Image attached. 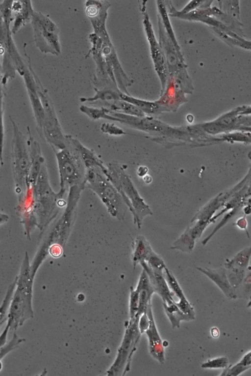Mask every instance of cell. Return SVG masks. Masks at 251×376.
<instances>
[{"label":"cell","instance_id":"9c48e42d","mask_svg":"<svg viewBox=\"0 0 251 376\" xmlns=\"http://www.w3.org/2000/svg\"><path fill=\"white\" fill-rule=\"evenodd\" d=\"M158 26L159 44L165 56L169 72V77L174 76L180 70L186 68L187 65L181 52L171 40L162 24L158 14Z\"/></svg>","mask_w":251,"mask_h":376},{"label":"cell","instance_id":"44dd1931","mask_svg":"<svg viewBox=\"0 0 251 376\" xmlns=\"http://www.w3.org/2000/svg\"><path fill=\"white\" fill-rule=\"evenodd\" d=\"M22 7L15 15V21L11 30V32L16 33L19 29L24 26L26 22L31 20L34 12L31 1L22 0Z\"/></svg>","mask_w":251,"mask_h":376},{"label":"cell","instance_id":"e575fe53","mask_svg":"<svg viewBox=\"0 0 251 376\" xmlns=\"http://www.w3.org/2000/svg\"><path fill=\"white\" fill-rule=\"evenodd\" d=\"M237 364L246 366L251 367V352L249 351L246 353L242 358L241 360Z\"/></svg>","mask_w":251,"mask_h":376},{"label":"cell","instance_id":"3957f363","mask_svg":"<svg viewBox=\"0 0 251 376\" xmlns=\"http://www.w3.org/2000/svg\"><path fill=\"white\" fill-rule=\"evenodd\" d=\"M85 186L94 191L105 204L108 212L119 220L127 209L123 198L99 168L87 170Z\"/></svg>","mask_w":251,"mask_h":376},{"label":"cell","instance_id":"ac0fdd59","mask_svg":"<svg viewBox=\"0 0 251 376\" xmlns=\"http://www.w3.org/2000/svg\"><path fill=\"white\" fill-rule=\"evenodd\" d=\"M120 99L134 105L145 115L156 114L161 108L160 105L157 102H151L138 99L122 92L120 93Z\"/></svg>","mask_w":251,"mask_h":376},{"label":"cell","instance_id":"4dcf8cb0","mask_svg":"<svg viewBox=\"0 0 251 376\" xmlns=\"http://www.w3.org/2000/svg\"><path fill=\"white\" fill-rule=\"evenodd\" d=\"M174 303L184 314L187 315L191 320L195 318V313L193 307L187 300L185 297L179 299V302Z\"/></svg>","mask_w":251,"mask_h":376},{"label":"cell","instance_id":"cb8c5ba5","mask_svg":"<svg viewBox=\"0 0 251 376\" xmlns=\"http://www.w3.org/2000/svg\"><path fill=\"white\" fill-rule=\"evenodd\" d=\"M163 274L168 287L173 294H175L179 299L185 297L176 278L167 267L163 270Z\"/></svg>","mask_w":251,"mask_h":376},{"label":"cell","instance_id":"e0dca14e","mask_svg":"<svg viewBox=\"0 0 251 376\" xmlns=\"http://www.w3.org/2000/svg\"><path fill=\"white\" fill-rule=\"evenodd\" d=\"M163 306L173 328H179L181 321L191 320L187 315L179 310L174 303V300L163 302Z\"/></svg>","mask_w":251,"mask_h":376},{"label":"cell","instance_id":"d6986e66","mask_svg":"<svg viewBox=\"0 0 251 376\" xmlns=\"http://www.w3.org/2000/svg\"><path fill=\"white\" fill-rule=\"evenodd\" d=\"M225 202L223 199H219L218 198L212 200L202 208L200 209L192 219V222L198 220H202L207 222L213 217L216 211L222 206H224Z\"/></svg>","mask_w":251,"mask_h":376},{"label":"cell","instance_id":"484cf974","mask_svg":"<svg viewBox=\"0 0 251 376\" xmlns=\"http://www.w3.org/2000/svg\"><path fill=\"white\" fill-rule=\"evenodd\" d=\"M145 261L152 269L163 271L166 267L163 260L153 251L151 253Z\"/></svg>","mask_w":251,"mask_h":376},{"label":"cell","instance_id":"83f0119b","mask_svg":"<svg viewBox=\"0 0 251 376\" xmlns=\"http://www.w3.org/2000/svg\"><path fill=\"white\" fill-rule=\"evenodd\" d=\"M10 29L6 28L1 13L0 11V43L6 49L8 44L12 40Z\"/></svg>","mask_w":251,"mask_h":376},{"label":"cell","instance_id":"d590c367","mask_svg":"<svg viewBox=\"0 0 251 376\" xmlns=\"http://www.w3.org/2000/svg\"><path fill=\"white\" fill-rule=\"evenodd\" d=\"M235 225H236L239 228L246 230V232L247 227V221L246 219V215L244 217L239 218L235 223Z\"/></svg>","mask_w":251,"mask_h":376},{"label":"cell","instance_id":"836d02e7","mask_svg":"<svg viewBox=\"0 0 251 376\" xmlns=\"http://www.w3.org/2000/svg\"><path fill=\"white\" fill-rule=\"evenodd\" d=\"M138 320V327L141 333L145 332L150 325V318L147 314V311L141 315Z\"/></svg>","mask_w":251,"mask_h":376},{"label":"cell","instance_id":"4316f807","mask_svg":"<svg viewBox=\"0 0 251 376\" xmlns=\"http://www.w3.org/2000/svg\"><path fill=\"white\" fill-rule=\"evenodd\" d=\"M228 364L227 357H220L208 360L201 364V367L204 369H225L228 366Z\"/></svg>","mask_w":251,"mask_h":376},{"label":"cell","instance_id":"277c9868","mask_svg":"<svg viewBox=\"0 0 251 376\" xmlns=\"http://www.w3.org/2000/svg\"><path fill=\"white\" fill-rule=\"evenodd\" d=\"M55 152L60 177L59 191L65 194L68 187L83 189L87 170L77 151L66 142L65 148Z\"/></svg>","mask_w":251,"mask_h":376},{"label":"cell","instance_id":"2e32d148","mask_svg":"<svg viewBox=\"0 0 251 376\" xmlns=\"http://www.w3.org/2000/svg\"><path fill=\"white\" fill-rule=\"evenodd\" d=\"M99 101L103 103V105L109 107L108 109L114 112L138 117L146 116V115L137 107L122 99L113 101L112 103Z\"/></svg>","mask_w":251,"mask_h":376},{"label":"cell","instance_id":"f1b7e54d","mask_svg":"<svg viewBox=\"0 0 251 376\" xmlns=\"http://www.w3.org/2000/svg\"><path fill=\"white\" fill-rule=\"evenodd\" d=\"M3 94L0 85V162L3 165L2 152L4 142Z\"/></svg>","mask_w":251,"mask_h":376},{"label":"cell","instance_id":"9a60e30c","mask_svg":"<svg viewBox=\"0 0 251 376\" xmlns=\"http://www.w3.org/2000/svg\"><path fill=\"white\" fill-rule=\"evenodd\" d=\"M153 251L150 243L142 235H138L133 242L132 260L134 265L145 261Z\"/></svg>","mask_w":251,"mask_h":376},{"label":"cell","instance_id":"74e56055","mask_svg":"<svg viewBox=\"0 0 251 376\" xmlns=\"http://www.w3.org/2000/svg\"><path fill=\"white\" fill-rule=\"evenodd\" d=\"M8 219V216L7 215L0 213V224L6 222Z\"/></svg>","mask_w":251,"mask_h":376},{"label":"cell","instance_id":"6da1fadb","mask_svg":"<svg viewBox=\"0 0 251 376\" xmlns=\"http://www.w3.org/2000/svg\"><path fill=\"white\" fill-rule=\"evenodd\" d=\"M33 278L30 274L28 256L22 265L9 307L7 322L0 335V347L6 342L9 330H16L27 319L33 318L32 305Z\"/></svg>","mask_w":251,"mask_h":376},{"label":"cell","instance_id":"8992f818","mask_svg":"<svg viewBox=\"0 0 251 376\" xmlns=\"http://www.w3.org/2000/svg\"><path fill=\"white\" fill-rule=\"evenodd\" d=\"M12 142V169L16 181L23 184L29 178L31 161L28 140L19 130L14 121Z\"/></svg>","mask_w":251,"mask_h":376},{"label":"cell","instance_id":"8d00e7d4","mask_svg":"<svg viewBox=\"0 0 251 376\" xmlns=\"http://www.w3.org/2000/svg\"><path fill=\"white\" fill-rule=\"evenodd\" d=\"M211 334L214 338H217L220 335V332L217 327H214L211 329Z\"/></svg>","mask_w":251,"mask_h":376},{"label":"cell","instance_id":"5b68a950","mask_svg":"<svg viewBox=\"0 0 251 376\" xmlns=\"http://www.w3.org/2000/svg\"><path fill=\"white\" fill-rule=\"evenodd\" d=\"M31 20L37 47L44 53L60 55L59 30L57 26L48 16L35 11Z\"/></svg>","mask_w":251,"mask_h":376},{"label":"cell","instance_id":"7a4b0ae2","mask_svg":"<svg viewBox=\"0 0 251 376\" xmlns=\"http://www.w3.org/2000/svg\"><path fill=\"white\" fill-rule=\"evenodd\" d=\"M107 176L132 213L134 223L140 228L143 219L153 214L150 206L140 196L122 166L115 162L109 163Z\"/></svg>","mask_w":251,"mask_h":376},{"label":"cell","instance_id":"30bf717a","mask_svg":"<svg viewBox=\"0 0 251 376\" xmlns=\"http://www.w3.org/2000/svg\"><path fill=\"white\" fill-rule=\"evenodd\" d=\"M147 314L150 318V325L145 332L149 341L150 351L151 355L159 363L163 364L165 361L164 349L163 341L158 332L152 316L151 304L147 310Z\"/></svg>","mask_w":251,"mask_h":376},{"label":"cell","instance_id":"603a6c76","mask_svg":"<svg viewBox=\"0 0 251 376\" xmlns=\"http://www.w3.org/2000/svg\"><path fill=\"white\" fill-rule=\"evenodd\" d=\"M79 109L81 112L84 113L93 119L101 118L109 120H111L112 119V116L108 113L107 109L105 107H102L100 109L81 105Z\"/></svg>","mask_w":251,"mask_h":376},{"label":"cell","instance_id":"1f68e13d","mask_svg":"<svg viewBox=\"0 0 251 376\" xmlns=\"http://www.w3.org/2000/svg\"><path fill=\"white\" fill-rule=\"evenodd\" d=\"M250 368L251 367L244 366L237 363L232 366L227 367L220 376H237Z\"/></svg>","mask_w":251,"mask_h":376},{"label":"cell","instance_id":"5bb4252c","mask_svg":"<svg viewBox=\"0 0 251 376\" xmlns=\"http://www.w3.org/2000/svg\"><path fill=\"white\" fill-rule=\"evenodd\" d=\"M28 143L31 161L29 178L31 181L32 180L35 182L36 181L42 166L45 163V160L42 156L38 143L31 137H30Z\"/></svg>","mask_w":251,"mask_h":376},{"label":"cell","instance_id":"7c38bea8","mask_svg":"<svg viewBox=\"0 0 251 376\" xmlns=\"http://www.w3.org/2000/svg\"><path fill=\"white\" fill-rule=\"evenodd\" d=\"M197 269L211 280L229 298H236L234 288L231 285L226 270L224 268L216 269L197 267Z\"/></svg>","mask_w":251,"mask_h":376},{"label":"cell","instance_id":"f546056e","mask_svg":"<svg viewBox=\"0 0 251 376\" xmlns=\"http://www.w3.org/2000/svg\"><path fill=\"white\" fill-rule=\"evenodd\" d=\"M25 341V339L20 338L15 333L12 339L9 343L0 347V360L7 353L15 348L20 344Z\"/></svg>","mask_w":251,"mask_h":376},{"label":"cell","instance_id":"d4e9b609","mask_svg":"<svg viewBox=\"0 0 251 376\" xmlns=\"http://www.w3.org/2000/svg\"><path fill=\"white\" fill-rule=\"evenodd\" d=\"M243 206V204H240L234 208L231 209V210L226 213L220 222L215 227L213 231L210 233V234L207 236L205 239L202 241V244L205 245L211 237L215 234V233L223 226L226 224L233 217H234L238 212L240 211L241 207Z\"/></svg>","mask_w":251,"mask_h":376},{"label":"cell","instance_id":"8fae6325","mask_svg":"<svg viewBox=\"0 0 251 376\" xmlns=\"http://www.w3.org/2000/svg\"><path fill=\"white\" fill-rule=\"evenodd\" d=\"M66 142L78 153L86 170L99 168L103 173L106 170L102 161L91 149L82 145L77 139L70 135H66Z\"/></svg>","mask_w":251,"mask_h":376},{"label":"cell","instance_id":"4fadbf2b","mask_svg":"<svg viewBox=\"0 0 251 376\" xmlns=\"http://www.w3.org/2000/svg\"><path fill=\"white\" fill-rule=\"evenodd\" d=\"M251 255V247H246L238 253L231 260H226V267L231 271L232 277L242 281L245 272L248 268Z\"/></svg>","mask_w":251,"mask_h":376},{"label":"cell","instance_id":"d6a6232c","mask_svg":"<svg viewBox=\"0 0 251 376\" xmlns=\"http://www.w3.org/2000/svg\"><path fill=\"white\" fill-rule=\"evenodd\" d=\"M100 130L103 133L111 135L119 136L126 134L121 128L114 124L108 123H103L100 127Z\"/></svg>","mask_w":251,"mask_h":376},{"label":"cell","instance_id":"ffe728a7","mask_svg":"<svg viewBox=\"0 0 251 376\" xmlns=\"http://www.w3.org/2000/svg\"><path fill=\"white\" fill-rule=\"evenodd\" d=\"M196 240L190 226H189L173 243L171 248L189 253L193 250Z\"/></svg>","mask_w":251,"mask_h":376},{"label":"cell","instance_id":"52a82bcc","mask_svg":"<svg viewBox=\"0 0 251 376\" xmlns=\"http://www.w3.org/2000/svg\"><path fill=\"white\" fill-rule=\"evenodd\" d=\"M146 1H143L141 6L143 24L150 44L151 55L154 68L161 83V95L164 91L169 79L168 69L165 56L156 39L149 15L146 12Z\"/></svg>","mask_w":251,"mask_h":376},{"label":"cell","instance_id":"7402d4cb","mask_svg":"<svg viewBox=\"0 0 251 376\" xmlns=\"http://www.w3.org/2000/svg\"><path fill=\"white\" fill-rule=\"evenodd\" d=\"M31 106L38 126L41 130L44 118L45 110L43 104L38 94L37 88L33 90H27Z\"/></svg>","mask_w":251,"mask_h":376},{"label":"cell","instance_id":"ba28073f","mask_svg":"<svg viewBox=\"0 0 251 376\" xmlns=\"http://www.w3.org/2000/svg\"><path fill=\"white\" fill-rule=\"evenodd\" d=\"M41 100L45 110V116L40 131L54 150H62L66 146V135L62 131L48 95L42 96Z\"/></svg>","mask_w":251,"mask_h":376}]
</instances>
